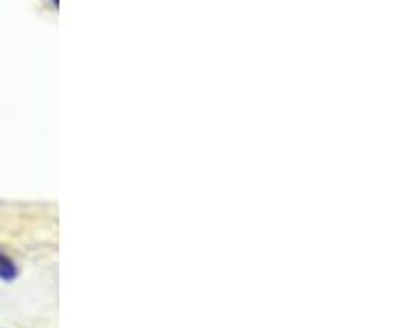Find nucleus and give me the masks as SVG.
<instances>
[{
  "instance_id": "1",
  "label": "nucleus",
  "mask_w": 396,
  "mask_h": 328,
  "mask_svg": "<svg viewBox=\"0 0 396 328\" xmlns=\"http://www.w3.org/2000/svg\"><path fill=\"white\" fill-rule=\"evenodd\" d=\"M16 273H18V269L13 266V262L9 258H5V256H0V278H3V280H13Z\"/></svg>"
}]
</instances>
